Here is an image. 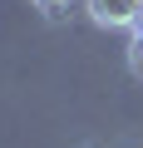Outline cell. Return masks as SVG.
<instances>
[{
	"instance_id": "obj_3",
	"label": "cell",
	"mask_w": 143,
	"mask_h": 148,
	"mask_svg": "<svg viewBox=\"0 0 143 148\" xmlns=\"http://www.w3.org/2000/svg\"><path fill=\"white\" fill-rule=\"evenodd\" d=\"M35 5H64V0H35Z\"/></svg>"
},
{
	"instance_id": "obj_1",
	"label": "cell",
	"mask_w": 143,
	"mask_h": 148,
	"mask_svg": "<svg viewBox=\"0 0 143 148\" xmlns=\"http://www.w3.org/2000/svg\"><path fill=\"white\" fill-rule=\"evenodd\" d=\"M84 10L99 30H133L143 20V5L138 0H84Z\"/></svg>"
},
{
	"instance_id": "obj_4",
	"label": "cell",
	"mask_w": 143,
	"mask_h": 148,
	"mask_svg": "<svg viewBox=\"0 0 143 148\" xmlns=\"http://www.w3.org/2000/svg\"><path fill=\"white\" fill-rule=\"evenodd\" d=\"M138 5H143V0H138Z\"/></svg>"
},
{
	"instance_id": "obj_2",
	"label": "cell",
	"mask_w": 143,
	"mask_h": 148,
	"mask_svg": "<svg viewBox=\"0 0 143 148\" xmlns=\"http://www.w3.org/2000/svg\"><path fill=\"white\" fill-rule=\"evenodd\" d=\"M128 69L143 79V20L133 25V40H128Z\"/></svg>"
}]
</instances>
